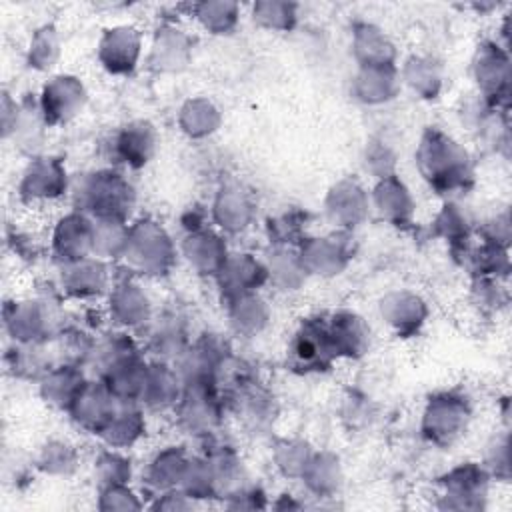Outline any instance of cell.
I'll return each instance as SVG.
<instances>
[{
    "label": "cell",
    "instance_id": "obj_1",
    "mask_svg": "<svg viewBox=\"0 0 512 512\" xmlns=\"http://www.w3.org/2000/svg\"><path fill=\"white\" fill-rule=\"evenodd\" d=\"M416 162L422 178L438 192L466 190L472 182V168L466 150L444 132L430 128L420 140Z\"/></svg>",
    "mask_w": 512,
    "mask_h": 512
},
{
    "label": "cell",
    "instance_id": "obj_2",
    "mask_svg": "<svg viewBox=\"0 0 512 512\" xmlns=\"http://www.w3.org/2000/svg\"><path fill=\"white\" fill-rule=\"evenodd\" d=\"M76 210L92 214L96 220L126 222L134 206V188L114 170H98L82 178L74 190Z\"/></svg>",
    "mask_w": 512,
    "mask_h": 512
},
{
    "label": "cell",
    "instance_id": "obj_3",
    "mask_svg": "<svg viewBox=\"0 0 512 512\" xmlns=\"http://www.w3.org/2000/svg\"><path fill=\"white\" fill-rule=\"evenodd\" d=\"M122 258L134 274L164 276L176 260V246L158 222L140 220L128 228V242Z\"/></svg>",
    "mask_w": 512,
    "mask_h": 512
},
{
    "label": "cell",
    "instance_id": "obj_4",
    "mask_svg": "<svg viewBox=\"0 0 512 512\" xmlns=\"http://www.w3.org/2000/svg\"><path fill=\"white\" fill-rule=\"evenodd\" d=\"M336 358L338 354L330 336L328 320L322 316L302 320L288 346L290 366L302 374L322 372L328 370Z\"/></svg>",
    "mask_w": 512,
    "mask_h": 512
},
{
    "label": "cell",
    "instance_id": "obj_5",
    "mask_svg": "<svg viewBox=\"0 0 512 512\" xmlns=\"http://www.w3.org/2000/svg\"><path fill=\"white\" fill-rule=\"evenodd\" d=\"M4 324L14 342H48L58 336L54 304L46 298L8 304L4 308Z\"/></svg>",
    "mask_w": 512,
    "mask_h": 512
},
{
    "label": "cell",
    "instance_id": "obj_6",
    "mask_svg": "<svg viewBox=\"0 0 512 512\" xmlns=\"http://www.w3.org/2000/svg\"><path fill=\"white\" fill-rule=\"evenodd\" d=\"M184 430L192 434H210L220 422L224 402L218 396V384H186L174 408Z\"/></svg>",
    "mask_w": 512,
    "mask_h": 512
},
{
    "label": "cell",
    "instance_id": "obj_7",
    "mask_svg": "<svg viewBox=\"0 0 512 512\" xmlns=\"http://www.w3.org/2000/svg\"><path fill=\"white\" fill-rule=\"evenodd\" d=\"M470 418L468 402L452 392L428 400L422 418V434L434 444H450L462 434Z\"/></svg>",
    "mask_w": 512,
    "mask_h": 512
},
{
    "label": "cell",
    "instance_id": "obj_8",
    "mask_svg": "<svg viewBox=\"0 0 512 512\" xmlns=\"http://www.w3.org/2000/svg\"><path fill=\"white\" fill-rule=\"evenodd\" d=\"M68 178L66 168L58 158H34L18 184V194L24 202H50L66 194Z\"/></svg>",
    "mask_w": 512,
    "mask_h": 512
},
{
    "label": "cell",
    "instance_id": "obj_9",
    "mask_svg": "<svg viewBox=\"0 0 512 512\" xmlns=\"http://www.w3.org/2000/svg\"><path fill=\"white\" fill-rule=\"evenodd\" d=\"M86 102V90L74 76H56L44 84L38 106L48 126L72 120Z\"/></svg>",
    "mask_w": 512,
    "mask_h": 512
},
{
    "label": "cell",
    "instance_id": "obj_10",
    "mask_svg": "<svg viewBox=\"0 0 512 512\" xmlns=\"http://www.w3.org/2000/svg\"><path fill=\"white\" fill-rule=\"evenodd\" d=\"M94 222L80 210L62 216L52 232V252L62 264H70L92 254Z\"/></svg>",
    "mask_w": 512,
    "mask_h": 512
},
{
    "label": "cell",
    "instance_id": "obj_11",
    "mask_svg": "<svg viewBox=\"0 0 512 512\" xmlns=\"http://www.w3.org/2000/svg\"><path fill=\"white\" fill-rule=\"evenodd\" d=\"M118 404L120 400L100 380L88 382L68 412L78 428L92 434H100L108 426Z\"/></svg>",
    "mask_w": 512,
    "mask_h": 512
},
{
    "label": "cell",
    "instance_id": "obj_12",
    "mask_svg": "<svg viewBox=\"0 0 512 512\" xmlns=\"http://www.w3.org/2000/svg\"><path fill=\"white\" fill-rule=\"evenodd\" d=\"M142 54V36L132 26H114L98 42V60L110 74H130Z\"/></svg>",
    "mask_w": 512,
    "mask_h": 512
},
{
    "label": "cell",
    "instance_id": "obj_13",
    "mask_svg": "<svg viewBox=\"0 0 512 512\" xmlns=\"http://www.w3.org/2000/svg\"><path fill=\"white\" fill-rule=\"evenodd\" d=\"M218 286L226 300L256 292L268 282V268L252 254H230L216 274Z\"/></svg>",
    "mask_w": 512,
    "mask_h": 512
},
{
    "label": "cell",
    "instance_id": "obj_14",
    "mask_svg": "<svg viewBox=\"0 0 512 512\" xmlns=\"http://www.w3.org/2000/svg\"><path fill=\"white\" fill-rule=\"evenodd\" d=\"M156 130L146 120H134L122 126L112 140V154L130 168H142L156 152Z\"/></svg>",
    "mask_w": 512,
    "mask_h": 512
},
{
    "label": "cell",
    "instance_id": "obj_15",
    "mask_svg": "<svg viewBox=\"0 0 512 512\" xmlns=\"http://www.w3.org/2000/svg\"><path fill=\"white\" fill-rule=\"evenodd\" d=\"M370 208V196L356 180H340L334 184L326 198V214L328 218L348 230L352 226H358Z\"/></svg>",
    "mask_w": 512,
    "mask_h": 512
},
{
    "label": "cell",
    "instance_id": "obj_16",
    "mask_svg": "<svg viewBox=\"0 0 512 512\" xmlns=\"http://www.w3.org/2000/svg\"><path fill=\"white\" fill-rule=\"evenodd\" d=\"M300 244L302 248L298 256L306 274H338L350 258L348 246L340 234L326 238H304Z\"/></svg>",
    "mask_w": 512,
    "mask_h": 512
},
{
    "label": "cell",
    "instance_id": "obj_17",
    "mask_svg": "<svg viewBox=\"0 0 512 512\" xmlns=\"http://www.w3.org/2000/svg\"><path fill=\"white\" fill-rule=\"evenodd\" d=\"M60 286L72 298H80V300L96 298L108 286V270L104 262L96 256L62 264Z\"/></svg>",
    "mask_w": 512,
    "mask_h": 512
},
{
    "label": "cell",
    "instance_id": "obj_18",
    "mask_svg": "<svg viewBox=\"0 0 512 512\" xmlns=\"http://www.w3.org/2000/svg\"><path fill=\"white\" fill-rule=\"evenodd\" d=\"M110 318L124 328H140L152 320V308L146 292L130 280H124L110 290Z\"/></svg>",
    "mask_w": 512,
    "mask_h": 512
},
{
    "label": "cell",
    "instance_id": "obj_19",
    "mask_svg": "<svg viewBox=\"0 0 512 512\" xmlns=\"http://www.w3.org/2000/svg\"><path fill=\"white\" fill-rule=\"evenodd\" d=\"M78 364L60 362L40 380V394L46 404L58 410H70L78 394L84 390L88 380Z\"/></svg>",
    "mask_w": 512,
    "mask_h": 512
},
{
    "label": "cell",
    "instance_id": "obj_20",
    "mask_svg": "<svg viewBox=\"0 0 512 512\" xmlns=\"http://www.w3.org/2000/svg\"><path fill=\"white\" fill-rule=\"evenodd\" d=\"M474 74L488 104H496V100L506 94L508 60L498 44L486 42L478 48L474 60Z\"/></svg>",
    "mask_w": 512,
    "mask_h": 512
},
{
    "label": "cell",
    "instance_id": "obj_21",
    "mask_svg": "<svg viewBox=\"0 0 512 512\" xmlns=\"http://www.w3.org/2000/svg\"><path fill=\"white\" fill-rule=\"evenodd\" d=\"M182 380L178 370H172L166 362L148 364L144 390L140 396V404L152 408V410H166L176 408L180 396H182Z\"/></svg>",
    "mask_w": 512,
    "mask_h": 512
},
{
    "label": "cell",
    "instance_id": "obj_22",
    "mask_svg": "<svg viewBox=\"0 0 512 512\" xmlns=\"http://www.w3.org/2000/svg\"><path fill=\"white\" fill-rule=\"evenodd\" d=\"M372 204L378 214L394 226H404L412 220L414 200L410 196V190L404 186L402 180L396 178V174L378 180L372 192Z\"/></svg>",
    "mask_w": 512,
    "mask_h": 512
},
{
    "label": "cell",
    "instance_id": "obj_23",
    "mask_svg": "<svg viewBox=\"0 0 512 512\" xmlns=\"http://www.w3.org/2000/svg\"><path fill=\"white\" fill-rule=\"evenodd\" d=\"M182 250L186 260L198 274H212V276L220 272L226 258L230 256L222 236L206 228L188 234L182 244Z\"/></svg>",
    "mask_w": 512,
    "mask_h": 512
},
{
    "label": "cell",
    "instance_id": "obj_24",
    "mask_svg": "<svg viewBox=\"0 0 512 512\" xmlns=\"http://www.w3.org/2000/svg\"><path fill=\"white\" fill-rule=\"evenodd\" d=\"M330 336L336 348L338 358H358L366 354L370 346V328L366 326L364 318H360L356 312H336L328 318Z\"/></svg>",
    "mask_w": 512,
    "mask_h": 512
},
{
    "label": "cell",
    "instance_id": "obj_25",
    "mask_svg": "<svg viewBox=\"0 0 512 512\" xmlns=\"http://www.w3.org/2000/svg\"><path fill=\"white\" fill-rule=\"evenodd\" d=\"M212 218L224 232L238 234L246 230L254 218V204L238 186H226L212 204Z\"/></svg>",
    "mask_w": 512,
    "mask_h": 512
},
{
    "label": "cell",
    "instance_id": "obj_26",
    "mask_svg": "<svg viewBox=\"0 0 512 512\" xmlns=\"http://www.w3.org/2000/svg\"><path fill=\"white\" fill-rule=\"evenodd\" d=\"M426 306L418 294L412 292H392L380 302L382 318L398 332V334H412L416 332L424 318Z\"/></svg>",
    "mask_w": 512,
    "mask_h": 512
},
{
    "label": "cell",
    "instance_id": "obj_27",
    "mask_svg": "<svg viewBox=\"0 0 512 512\" xmlns=\"http://www.w3.org/2000/svg\"><path fill=\"white\" fill-rule=\"evenodd\" d=\"M400 86L396 66H360L354 78V94L364 104H382L394 98Z\"/></svg>",
    "mask_w": 512,
    "mask_h": 512
},
{
    "label": "cell",
    "instance_id": "obj_28",
    "mask_svg": "<svg viewBox=\"0 0 512 512\" xmlns=\"http://www.w3.org/2000/svg\"><path fill=\"white\" fill-rule=\"evenodd\" d=\"M150 332H148V350L162 362L180 358L186 348L190 346L186 336V326L178 316L166 314L158 320H150Z\"/></svg>",
    "mask_w": 512,
    "mask_h": 512
},
{
    "label": "cell",
    "instance_id": "obj_29",
    "mask_svg": "<svg viewBox=\"0 0 512 512\" xmlns=\"http://www.w3.org/2000/svg\"><path fill=\"white\" fill-rule=\"evenodd\" d=\"M352 50L360 66H394V44L374 24L364 22L354 28Z\"/></svg>",
    "mask_w": 512,
    "mask_h": 512
},
{
    "label": "cell",
    "instance_id": "obj_30",
    "mask_svg": "<svg viewBox=\"0 0 512 512\" xmlns=\"http://www.w3.org/2000/svg\"><path fill=\"white\" fill-rule=\"evenodd\" d=\"M146 422L138 402H120L114 416L110 418L108 426L100 432L102 440L114 448H128L144 434Z\"/></svg>",
    "mask_w": 512,
    "mask_h": 512
},
{
    "label": "cell",
    "instance_id": "obj_31",
    "mask_svg": "<svg viewBox=\"0 0 512 512\" xmlns=\"http://www.w3.org/2000/svg\"><path fill=\"white\" fill-rule=\"evenodd\" d=\"M190 48H192L190 38L182 30L174 26H166L158 30L154 38L150 62L158 70H178L186 64L190 56Z\"/></svg>",
    "mask_w": 512,
    "mask_h": 512
},
{
    "label": "cell",
    "instance_id": "obj_32",
    "mask_svg": "<svg viewBox=\"0 0 512 512\" xmlns=\"http://www.w3.org/2000/svg\"><path fill=\"white\" fill-rule=\"evenodd\" d=\"M228 302V318H230V326L244 336H254L258 334L266 322H268V306L266 302L256 294H244V296H236Z\"/></svg>",
    "mask_w": 512,
    "mask_h": 512
},
{
    "label": "cell",
    "instance_id": "obj_33",
    "mask_svg": "<svg viewBox=\"0 0 512 512\" xmlns=\"http://www.w3.org/2000/svg\"><path fill=\"white\" fill-rule=\"evenodd\" d=\"M48 352L46 342H14L12 350L6 354V360L14 376L42 380L54 368Z\"/></svg>",
    "mask_w": 512,
    "mask_h": 512
},
{
    "label": "cell",
    "instance_id": "obj_34",
    "mask_svg": "<svg viewBox=\"0 0 512 512\" xmlns=\"http://www.w3.org/2000/svg\"><path fill=\"white\" fill-rule=\"evenodd\" d=\"M190 458L180 446H168L158 452L146 470V482L156 490H170L180 484Z\"/></svg>",
    "mask_w": 512,
    "mask_h": 512
},
{
    "label": "cell",
    "instance_id": "obj_35",
    "mask_svg": "<svg viewBox=\"0 0 512 512\" xmlns=\"http://www.w3.org/2000/svg\"><path fill=\"white\" fill-rule=\"evenodd\" d=\"M178 122L186 136L204 138V136H210L218 128L220 114L210 100L194 98V100H188L180 108Z\"/></svg>",
    "mask_w": 512,
    "mask_h": 512
},
{
    "label": "cell",
    "instance_id": "obj_36",
    "mask_svg": "<svg viewBox=\"0 0 512 512\" xmlns=\"http://www.w3.org/2000/svg\"><path fill=\"white\" fill-rule=\"evenodd\" d=\"M128 242V226L118 220H94L92 254L100 260L122 258Z\"/></svg>",
    "mask_w": 512,
    "mask_h": 512
},
{
    "label": "cell",
    "instance_id": "obj_37",
    "mask_svg": "<svg viewBox=\"0 0 512 512\" xmlns=\"http://www.w3.org/2000/svg\"><path fill=\"white\" fill-rule=\"evenodd\" d=\"M192 14L210 34H230L238 24L240 8L234 2H198Z\"/></svg>",
    "mask_w": 512,
    "mask_h": 512
},
{
    "label": "cell",
    "instance_id": "obj_38",
    "mask_svg": "<svg viewBox=\"0 0 512 512\" xmlns=\"http://www.w3.org/2000/svg\"><path fill=\"white\" fill-rule=\"evenodd\" d=\"M266 268L268 280L282 290H296L300 282L306 278V270L300 262V256L288 248H276L274 254H270Z\"/></svg>",
    "mask_w": 512,
    "mask_h": 512
},
{
    "label": "cell",
    "instance_id": "obj_39",
    "mask_svg": "<svg viewBox=\"0 0 512 512\" xmlns=\"http://www.w3.org/2000/svg\"><path fill=\"white\" fill-rule=\"evenodd\" d=\"M402 78L414 92L422 94V98H434L442 82L438 66L424 56L408 58L402 70Z\"/></svg>",
    "mask_w": 512,
    "mask_h": 512
},
{
    "label": "cell",
    "instance_id": "obj_40",
    "mask_svg": "<svg viewBox=\"0 0 512 512\" xmlns=\"http://www.w3.org/2000/svg\"><path fill=\"white\" fill-rule=\"evenodd\" d=\"M302 478L318 494H330L340 484V464L334 454H312Z\"/></svg>",
    "mask_w": 512,
    "mask_h": 512
},
{
    "label": "cell",
    "instance_id": "obj_41",
    "mask_svg": "<svg viewBox=\"0 0 512 512\" xmlns=\"http://www.w3.org/2000/svg\"><path fill=\"white\" fill-rule=\"evenodd\" d=\"M252 18L264 28L270 30H290L298 18V6L290 2H256L252 6Z\"/></svg>",
    "mask_w": 512,
    "mask_h": 512
},
{
    "label": "cell",
    "instance_id": "obj_42",
    "mask_svg": "<svg viewBox=\"0 0 512 512\" xmlns=\"http://www.w3.org/2000/svg\"><path fill=\"white\" fill-rule=\"evenodd\" d=\"M76 464H78V454L74 446L62 440L46 442L38 454V468L54 476L70 474L76 468Z\"/></svg>",
    "mask_w": 512,
    "mask_h": 512
},
{
    "label": "cell",
    "instance_id": "obj_43",
    "mask_svg": "<svg viewBox=\"0 0 512 512\" xmlns=\"http://www.w3.org/2000/svg\"><path fill=\"white\" fill-rule=\"evenodd\" d=\"M60 54L58 34L52 26H42L34 32L28 46V64L36 70H48L54 66Z\"/></svg>",
    "mask_w": 512,
    "mask_h": 512
},
{
    "label": "cell",
    "instance_id": "obj_44",
    "mask_svg": "<svg viewBox=\"0 0 512 512\" xmlns=\"http://www.w3.org/2000/svg\"><path fill=\"white\" fill-rule=\"evenodd\" d=\"M268 232H270V240L278 246V248H288L292 244H298L304 240V226H302V218L296 212H286L274 220H270L268 224Z\"/></svg>",
    "mask_w": 512,
    "mask_h": 512
},
{
    "label": "cell",
    "instance_id": "obj_45",
    "mask_svg": "<svg viewBox=\"0 0 512 512\" xmlns=\"http://www.w3.org/2000/svg\"><path fill=\"white\" fill-rule=\"evenodd\" d=\"M310 458H312L310 448L304 442H296V440H284L276 452L278 468L286 476H302Z\"/></svg>",
    "mask_w": 512,
    "mask_h": 512
},
{
    "label": "cell",
    "instance_id": "obj_46",
    "mask_svg": "<svg viewBox=\"0 0 512 512\" xmlns=\"http://www.w3.org/2000/svg\"><path fill=\"white\" fill-rule=\"evenodd\" d=\"M96 470H98V474L102 478L100 482L104 486L126 484V480L130 478V462L112 450L100 454V458L96 462Z\"/></svg>",
    "mask_w": 512,
    "mask_h": 512
},
{
    "label": "cell",
    "instance_id": "obj_47",
    "mask_svg": "<svg viewBox=\"0 0 512 512\" xmlns=\"http://www.w3.org/2000/svg\"><path fill=\"white\" fill-rule=\"evenodd\" d=\"M434 226L438 228V232L442 236H446L450 242L454 244H462L464 240H468V226H466V218L456 210V206L446 204L444 210L436 216Z\"/></svg>",
    "mask_w": 512,
    "mask_h": 512
},
{
    "label": "cell",
    "instance_id": "obj_48",
    "mask_svg": "<svg viewBox=\"0 0 512 512\" xmlns=\"http://www.w3.org/2000/svg\"><path fill=\"white\" fill-rule=\"evenodd\" d=\"M100 508H140V502L134 500V494L124 484L104 486Z\"/></svg>",
    "mask_w": 512,
    "mask_h": 512
},
{
    "label": "cell",
    "instance_id": "obj_49",
    "mask_svg": "<svg viewBox=\"0 0 512 512\" xmlns=\"http://www.w3.org/2000/svg\"><path fill=\"white\" fill-rule=\"evenodd\" d=\"M20 108H22V104H18L16 100H10V96L4 94V100H2V136L4 138H10L14 134V128H16L18 116H20Z\"/></svg>",
    "mask_w": 512,
    "mask_h": 512
}]
</instances>
